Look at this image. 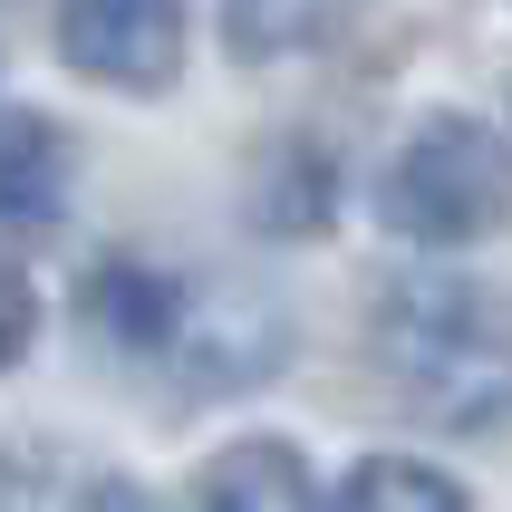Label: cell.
Instances as JSON below:
<instances>
[{"label":"cell","instance_id":"obj_1","mask_svg":"<svg viewBox=\"0 0 512 512\" xmlns=\"http://www.w3.org/2000/svg\"><path fill=\"white\" fill-rule=\"evenodd\" d=\"M377 358L406 416L426 426H503L512 416V319L464 281H397L377 310Z\"/></svg>","mask_w":512,"mask_h":512},{"label":"cell","instance_id":"obj_9","mask_svg":"<svg viewBox=\"0 0 512 512\" xmlns=\"http://www.w3.org/2000/svg\"><path fill=\"white\" fill-rule=\"evenodd\" d=\"M348 503L358 512H464V484L435 474V464H406V455H368L348 474Z\"/></svg>","mask_w":512,"mask_h":512},{"label":"cell","instance_id":"obj_5","mask_svg":"<svg viewBox=\"0 0 512 512\" xmlns=\"http://www.w3.org/2000/svg\"><path fill=\"white\" fill-rule=\"evenodd\" d=\"M329 203H339V165L319 155L310 136H281L252 165V223L300 242V232H329Z\"/></svg>","mask_w":512,"mask_h":512},{"label":"cell","instance_id":"obj_6","mask_svg":"<svg viewBox=\"0 0 512 512\" xmlns=\"http://www.w3.org/2000/svg\"><path fill=\"white\" fill-rule=\"evenodd\" d=\"M310 464H300V455H290V445H281V435H252V445H232V455H213V464H203V474H194V503H242V512H300V503H310Z\"/></svg>","mask_w":512,"mask_h":512},{"label":"cell","instance_id":"obj_3","mask_svg":"<svg viewBox=\"0 0 512 512\" xmlns=\"http://www.w3.org/2000/svg\"><path fill=\"white\" fill-rule=\"evenodd\" d=\"M68 68L126 97H155L184 68V0H58Z\"/></svg>","mask_w":512,"mask_h":512},{"label":"cell","instance_id":"obj_10","mask_svg":"<svg viewBox=\"0 0 512 512\" xmlns=\"http://www.w3.org/2000/svg\"><path fill=\"white\" fill-rule=\"evenodd\" d=\"M29 339H39V290H29V271L0 261V368H10Z\"/></svg>","mask_w":512,"mask_h":512},{"label":"cell","instance_id":"obj_4","mask_svg":"<svg viewBox=\"0 0 512 512\" xmlns=\"http://www.w3.org/2000/svg\"><path fill=\"white\" fill-rule=\"evenodd\" d=\"M58 203H68V136H58V116L39 107H10L0 116V223H58Z\"/></svg>","mask_w":512,"mask_h":512},{"label":"cell","instance_id":"obj_8","mask_svg":"<svg viewBox=\"0 0 512 512\" xmlns=\"http://www.w3.org/2000/svg\"><path fill=\"white\" fill-rule=\"evenodd\" d=\"M348 20V0H223V39L232 58H300L310 39Z\"/></svg>","mask_w":512,"mask_h":512},{"label":"cell","instance_id":"obj_2","mask_svg":"<svg viewBox=\"0 0 512 512\" xmlns=\"http://www.w3.org/2000/svg\"><path fill=\"white\" fill-rule=\"evenodd\" d=\"M377 213H387V232L435 242V252L512 232V136L484 116H426L377 184Z\"/></svg>","mask_w":512,"mask_h":512},{"label":"cell","instance_id":"obj_7","mask_svg":"<svg viewBox=\"0 0 512 512\" xmlns=\"http://www.w3.org/2000/svg\"><path fill=\"white\" fill-rule=\"evenodd\" d=\"M97 329H107L116 348H165L174 329H184V290L165 281V271H136V261H107L97 281H87V300H78Z\"/></svg>","mask_w":512,"mask_h":512}]
</instances>
